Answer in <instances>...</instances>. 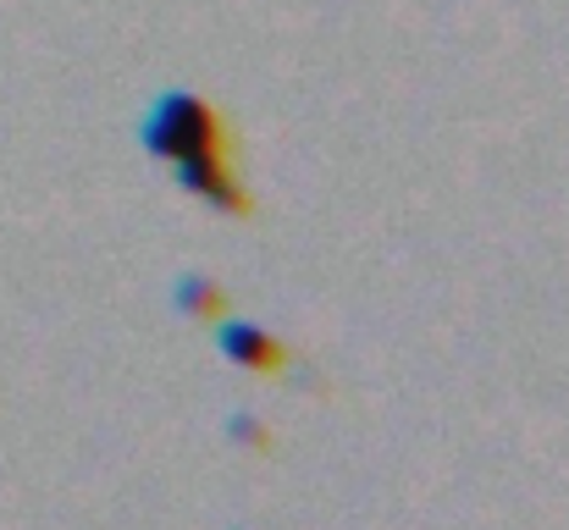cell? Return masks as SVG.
Returning <instances> with one entry per match:
<instances>
[{
	"label": "cell",
	"instance_id": "3",
	"mask_svg": "<svg viewBox=\"0 0 569 530\" xmlns=\"http://www.w3.org/2000/svg\"><path fill=\"white\" fill-rule=\"evenodd\" d=\"M172 304L183 310V316H221V288L210 282V277H178V288H172Z\"/></svg>",
	"mask_w": 569,
	"mask_h": 530
},
{
	"label": "cell",
	"instance_id": "1",
	"mask_svg": "<svg viewBox=\"0 0 569 530\" xmlns=\"http://www.w3.org/2000/svg\"><path fill=\"white\" fill-rule=\"evenodd\" d=\"M144 150L150 156H167L178 167V182L189 188L193 199H204L210 210H221V216H243L249 210V193L238 188V177L227 167L221 122H216V111L199 94L167 89L150 106V117H144Z\"/></svg>",
	"mask_w": 569,
	"mask_h": 530
},
{
	"label": "cell",
	"instance_id": "2",
	"mask_svg": "<svg viewBox=\"0 0 569 530\" xmlns=\"http://www.w3.org/2000/svg\"><path fill=\"white\" fill-rule=\"evenodd\" d=\"M221 353L232 364H249V370H277L282 364V343L266 327H254V321H227L221 327Z\"/></svg>",
	"mask_w": 569,
	"mask_h": 530
}]
</instances>
